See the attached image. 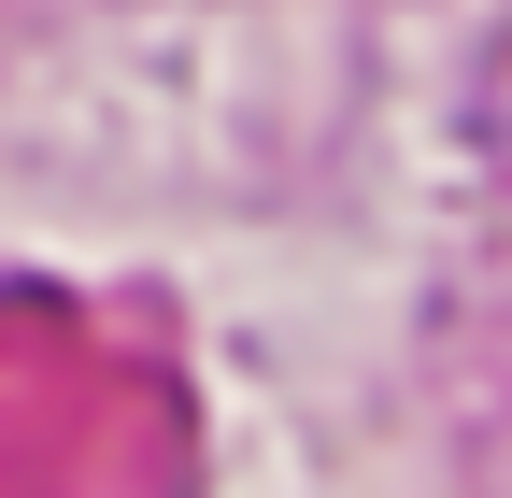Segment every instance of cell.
I'll list each match as a JSON object with an SVG mask.
<instances>
[]
</instances>
